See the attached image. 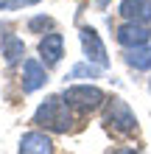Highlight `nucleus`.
Listing matches in <instances>:
<instances>
[{
	"label": "nucleus",
	"mask_w": 151,
	"mask_h": 154,
	"mask_svg": "<svg viewBox=\"0 0 151 154\" xmlns=\"http://www.w3.org/2000/svg\"><path fill=\"white\" fill-rule=\"evenodd\" d=\"M118 11L129 23H143L151 25V0H120Z\"/></svg>",
	"instance_id": "obj_8"
},
{
	"label": "nucleus",
	"mask_w": 151,
	"mask_h": 154,
	"mask_svg": "<svg viewBox=\"0 0 151 154\" xmlns=\"http://www.w3.org/2000/svg\"><path fill=\"white\" fill-rule=\"evenodd\" d=\"M39 56H42V65H45V67L59 65L62 56H65V37L56 34V31L45 34V37L39 39Z\"/></svg>",
	"instance_id": "obj_6"
},
{
	"label": "nucleus",
	"mask_w": 151,
	"mask_h": 154,
	"mask_svg": "<svg viewBox=\"0 0 151 154\" xmlns=\"http://www.w3.org/2000/svg\"><path fill=\"white\" fill-rule=\"evenodd\" d=\"M112 154H137L134 149H118V151H112Z\"/></svg>",
	"instance_id": "obj_15"
},
{
	"label": "nucleus",
	"mask_w": 151,
	"mask_h": 154,
	"mask_svg": "<svg viewBox=\"0 0 151 154\" xmlns=\"http://www.w3.org/2000/svg\"><path fill=\"white\" fill-rule=\"evenodd\" d=\"M98 3H101V6H104V3H106V0H98Z\"/></svg>",
	"instance_id": "obj_17"
},
{
	"label": "nucleus",
	"mask_w": 151,
	"mask_h": 154,
	"mask_svg": "<svg viewBox=\"0 0 151 154\" xmlns=\"http://www.w3.org/2000/svg\"><path fill=\"white\" fill-rule=\"evenodd\" d=\"M62 98H65V101L70 104V109L78 112V115H90V112L101 109V106L106 104L104 90L95 87V84H70V87H65Z\"/></svg>",
	"instance_id": "obj_3"
},
{
	"label": "nucleus",
	"mask_w": 151,
	"mask_h": 154,
	"mask_svg": "<svg viewBox=\"0 0 151 154\" xmlns=\"http://www.w3.org/2000/svg\"><path fill=\"white\" fill-rule=\"evenodd\" d=\"M3 59H6V65L8 67H14L17 62H23V56H25V45H23V39L20 37H14V34H3Z\"/></svg>",
	"instance_id": "obj_10"
},
{
	"label": "nucleus",
	"mask_w": 151,
	"mask_h": 154,
	"mask_svg": "<svg viewBox=\"0 0 151 154\" xmlns=\"http://www.w3.org/2000/svg\"><path fill=\"white\" fill-rule=\"evenodd\" d=\"M78 39H81V48H84L87 62H92V65H98V67H109V53H106V45H104L101 34L95 31L92 25H84V28L78 31Z\"/></svg>",
	"instance_id": "obj_4"
},
{
	"label": "nucleus",
	"mask_w": 151,
	"mask_h": 154,
	"mask_svg": "<svg viewBox=\"0 0 151 154\" xmlns=\"http://www.w3.org/2000/svg\"><path fill=\"white\" fill-rule=\"evenodd\" d=\"M20 154H53V140L45 132H25L20 137Z\"/></svg>",
	"instance_id": "obj_9"
},
{
	"label": "nucleus",
	"mask_w": 151,
	"mask_h": 154,
	"mask_svg": "<svg viewBox=\"0 0 151 154\" xmlns=\"http://www.w3.org/2000/svg\"><path fill=\"white\" fill-rule=\"evenodd\" d=\"M118 45L123 48H137V45H146L151 42V25H143V23H123L118 25V34H115Z\"/></svg>",
	"instance_id": "obj_5"
},
{
	"label": "nucleus",
	"mask_w": 151,
	"mask_h": 154,
	"mask_svg": "<svg viewBox=\"0 0 151 154\" xmlns=\"http://www.w3.org/2000/svg\"><path fill=\"white\" fill-rule=\"evenodd\" d=\"M104 123L112 134H120V137H129V134H137V115L131 112V106L123 101V98H109L104 109Z\"/></svg>",
	"instance_id": "obj_2"
},
{
	"label": "nucleus",
	"mask_w": 151,
	"mask_h": 154,
	"mask_svg": "<svg viewBox=\"0 0 151 154\" xmlns=\"http://www.w3.org/2000/svg\"><path fill=\"white\" fill-rule=\"evenodd\" d=\"M23 3H25V6H34V3H39V0H23Z\"/></svg>",
	"instance_id": "obj_16"
},
{
	"label": "nucleus",
	"mask_w": 151,
	"mask_h": 154,
	"mask_svg": "<svg viewBox=\"0 0 151 154\" xmlns=\"http://www.w3.org/2000/svg\"><path fill=\"white\" fill-rule=\"evenodd\" d=\"M123 59H126V65L134 67V70H148L151 67V42L137 45V48H126Z\"/></svg>",
	"instance_id": "obj_11"
},
{
	"label": "nucleus",
	"mask_w": 151,
	"mask_h": 154,
	"mask_svg": "<svg viewBox=\"0 0 151 154\" xmlns=\"http://www.w3.org/2000/svg\"><path fill=\"white\" fill-rule=\"evenodd\" d=\"M25 6L23 0H0V11H11V8H20Z\"/></svg>",
	"instance_id": "obj_14"
},
{
	"label": "nucleus",
	"mask_w": 151,
	"mask_h": 154,
	"mask_svg": "<svg viewBox=\"0 0 151 154\" xmlns=\"http://www.w3.org/2000/svg\"><path fill=\"white\" fill-rule=\"evenodd\" d=\"M28 28H31V31H45V28H53V20H50V17H31V20H28Z\"/></svg>",
	"instance_id": "obj_13"
},
{
	"label": "nucleus",
	"mask_w": 151,
	"mask_h": 154,
	"mask_svg": "<svg viewBox=\"0 0 151 154\" xmlns=\"http://www.w3.org/2000/svg\"><path fill=\"white\" fill-rule=\"evenodd\" d=\"M101 70H104V67L92 65V62H81V65H76V67L67 73V79H98Z\"/></svg>",
	"instance_id": "obj_12"
},
{
	"label": "nucleus",
	"mask_w": 151,
	"mask_h": 154,
	"mask_svg": "<svg viewBox=\"0 0 151 154\" xmlns=\"http://www.w3.org/2000/svg\"><path fill=\"white\" fill-rule=\"evenodd\" d=\"M34 123L42 126L48 132H56V134H65L73 129V112H70V104L65 101L62 95H50L45 98L37 112H34Z\"/></svg>",
	"instance_id": "obj_1"
},
{
	"label": "nucleus",
	"mask_w": 151,
	"mask_h": 154,
	"mask_svg": "<svg viewBox=\"0 0 151 154\" xmlns=\"http://www.w3.org/2000/svg\"><path fill=\"white\" fill-rule=\"evenodd\" d=\"M48 81V67L37 59L23 62V93H37L39 87H45Z\"/></svg>",
	"instance_id": "obj_7"
}]
</instances>
